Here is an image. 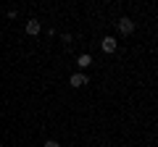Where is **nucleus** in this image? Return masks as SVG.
<instances>
[{
  "label": "nucleus",
  "mask_w": 158,
  "mask_h": 147,
  "mask_svg": "<svg viewBox=\"0 0 158 147\" xmlns=\"http://www.w3.org/2000/svg\"><path fill=\"white\" fill-rule=\"evenodd\" d=\"M69 84H71V87H77V89H79V87H85V84H87V76H85L82 71H77V74H71V79H69Z\"/></svg>",
  "instance_id": "obj_3"
},
{
  "label": "nucleus",
  "mask_w": 158,
  "mask_h": 147,
  "mask_svg": "<svg viewBox=\"0 0 158 147\" xmlns=\"http://www.w3.org/2000/svg\"><path fill=\"white\" fill-rule=\"evenodd\" d=\"M77 63H79V68H87V66H90V63H92V58L87 55V53H82V55H79V61H77Z\"/></svg>",
  "instance_id": "obj_5"
},
{
  "label": "nucleus",
  "mask_w": 158,
  "mask_h": 147,
  "mask_svg": "<svg viewBox=\"0 0 158 147\" xmlns=\"http://www.w3.org/2000/svg\"><path fill=\"white\" fill-rule=\"evenodd\" d=\"M116 26H118V32H121V34H132V32H135V21H132V18H118V24H116Z\"/></svg>",
  "instance_id": "obj_1"
},
{
  "label": "nucleus",
  "mask_w": 158,
  "mask_h": 147,
  "mask_svg": "<svg viewBox=\"0 0 158 147\" xmlns=\"http://www.w3.org/2000/svg\"><path fill=\"white\" fill-rule=\"evenodd\" d=\"M40 29H42V26H40L37 18H29V21H27V34H32V37H34V34H40Z\"/></svg>",
  "instance_id": "obj_4"
},
{
  "label": "nucleus",
  "mask_w": 158,
  "mask_h": 147,
  "mask_svg": "<svg viewBox=\"0 0 158 147\" xmlns=\"http://www.w3.org/2000/svg\"><path fill=\"white\" fill-rule=\"evenodd\" d=\"M100 47H103V53H116V47H118V42H116V37H103V42H100Z\"/></svg>",
  "instance_id": "obj_2"
},
{
  "label": "nucleus",
  "mask_w": 158,
  "mask_h": 147,
  "mask_svg": "<svg viewBox=\"0 0 158 147\" xmlns=\"http://www.w3.org/2000/svg\"><path fill=\"white\" fill-rule=\"evenodd\" d=\"M42 147H61V145H58L56 139H48V142H45V145H42Z\"/></svg>",
  "instance_id": "obj_6"
}]
</instances>
